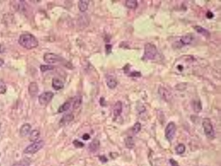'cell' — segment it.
<instances>
[{
    "label": "cell",
    "instance_id": "d4e9b609",
    "mask_svg": "<svg viewBox=\"0 0 221 166\" xmlns=\"http://www.w3.org/2000/svg\"><path fill=\"white\" fill-rule=\"evenodd\" d=\"M30 161L28 159H23L13 164L12 166H29Z\"/></svg>",
    "mask_w": 221,
    "mask_h": 166
},
{
    "label": "cell",
    "instance_id": "1f68e13d",
    "mask_svg": "<svg viewBox=\"0 0 221 166\" xmlns=\"http://www.w3.org/2000/svg\"><path fill=\"white\" fill-rule=\"evenodd\" d=\"M131 76H133V77H138V76H140L141 74L140 73H139V72H137V71H134L133 73H131Z\"/></svg>",
    "mask_w": 221,
    "mask_h": 166
},
{
    "label": "cell",
    "instance_id": "836d02e7",
    "mask_svg": "<svg viewBox=\"0 0 221 166\" xmlns=\"http://www.w3.org/2000/svg\"><path fill=\"white\" fill-rule=\"evenodd\" d=\"M82 138L84 139V140L87 141V140H88V139L90 138V136H89L88 134H85L83 135Z\"/></svg>",
    "mask_w": 221,
    "mask_h": 166
},
{
    "label": "cell",
    "instance_id": "ba28073f",
    "mask_svg": "<svg viewBox=\"0 0 221 166\" xmlns=\"http://www.w3.org/2000/svg\"><path fill=\"white\" fill-rule=\"evenodd\" d=\"M158 93L159 95L161 96V98L163 99L164 100L169 102L171 100V93L167 90V89H165V87H160L158 89Z\"/></svg>",
    "mask_w": 221,
    "mask_h": 166
},
{
    "label": "cell",
    "instance_id": "8fae6325",
    "mask_svg": "<svg viewBox=\"0 0 221 166\" xmlns=\"http://www.w3.org/2000/svg\"><path fill=\"white\" fill-rule=\"evenodd\" d=\"M38 85L36 83H30L29 86H28V92H29L30 96L31 97H35L38 93Z\"/></svg>",
    "mask_w": 221,
    "mask_h": 166
},
{
    "label": "cell",
    "instance_id": "d6a6232c",
    "mask_svg": "<svg viewBox=\"0 0 221 166\" xmlns=\"http://www.w3.org/2000/svg\"><path fill=\"white\" fill-rule=\"evenodd\" d=\"M111 48H112V46L111 45H106V52H107V53H109L110 52V51H111Z\"/></svg>",
    "mask_w": 221,
    "mask_h": 166
},
{
    "label": "cell",
    "instance_id": "3957f363",
    "mask_svg": "<svg viewBox=\"0 0 221 166\" xmlns=\"http://www.w3.org/2000/svg\"><path fill=\"white\" fill-rule=\"evenodd\" d=\"M203 127L207 138L209 139H214L215 137V131L211 120L209 118H205L203 120Z\"/></svg>",
    "mask_w": 221,
    "mask_h": 166
},
{
    "label": "cell",
    "instance_id": "9a60e30c",
    "mask_svg": "<svg viewBox=\"0 0 221 166\" xmlns=\"http://www.w3.org/2000/svg\"><path fill=\"white\" fill-rule=\"evenodd\" d=\"M52 87L55 90H60L64 87V83L58 78H53L52 81Z\"/></svg>",
    "mask_w": 221,
    "mask_h": 166
},
{
    "label": "cell",
    "instance_id": "ffe728a7",
    "mask_svg": "<svg viewBox=\"0 0 221 166\" xmlns=\"http://www.w3.org/2000/svg\"><path fill=\"white\" fill-rule=\"evenodd\" d=\"M39 135H40V132H39L38 130H37V129L33 130L31 132H30V135H29L30 141L35 142V141L39 138Z\"/></svg>",
    "mask_w": 221,
    "mask_h": 166
},
{
    "label": "cell",
    "instance_id": "7402d4cb",
    "mask_svg": "<svg viewBox=\"0 0 221 166\" xmlns=\"http://www.w3.org/2000/svg\"><path fill=\"white\" fill-rule=\"evenodd\" d=\"M82 104V97L78 96H76L75 98H74L73 102V107L74 109H76L79 107Z\"/></svg>",
    "mask_w": 221,
    "mask_h": 166
},
{
    "label": "cell",
    "instance_id": "e575fe53",
    "mask_svg": "<svg viewBox=\"0 0 221 166\" xmlns=\"http://www.w3.org/2000/svg\"><path fill=\"white\" fill-rule=\"evenodd\" d=\"M100 159L101 160V161H102V162H104V163H105V162H107V161H108L107 159H106V158L104 156H100Z\"/></svg>",
    "mask_w": 221,
    "mask_h": 166
},
{
    "label": "cell",
    "instance_id": "44dd1931",
    "mask_svg": "<svg viewBox=\"0 0 221 166\" xmlns=\"http://www.w3.org/2000/svg\"><path fill=\"white\" fill-rule=\"evenodd\" d=\"M126 6L130 9H135L138 6V1L136 0H129L126 1Z\"/></svg>",
    "mask_w": 221,
    "mask_h": 166
},
{
    "label": "cell",
    "instance_id": "74e56055",
    "mask_svg": "<svg viewBox=\"0 0 221 166\" xmlns=\"http://www.w3.org/2000/svg\"><path fill=\"white\" fill-rule=\"evenodd\" d=\"M4 47H2V46H1V45H0V53L3 52V51H4Z\"/></svg>",
    "mask_w": 221,
    "mask_h": 166
},
{
    "label": "cell",
    "instance_id": "cb8c5ba5",
    "mask_svg": "<svg viewBox=\"0 0 221 166\" xmlns=\"http://www.w3.org/2000/svg\"><path fill=\"white\" fill-rule=\"evenodd\" d=\"M193 109L196 112L198 113L202 110V105L200 100L194 101L193 102Z\"/></svg>",
    "mask_w": 221,
    "mask_h": 166
},
{
    "label": "cell",
    "instance_id": "d590c367",
    "mask_svg": "<svg viewBox=\"0 0 221 166\" xmlns=\"http://www.w3.org/2000/svg\"><path fill=\"white\" fill-rule=\"evenodd\" d=\"M207 17L208 18H212L213 17H214V14H213L211 12H210V11H209V12L207 13Z\"/></svg>",
    "mask_w": 221,
    "mask_h": 166
},
{
    "label": "cell",
    "instance_id": "4fadbf2b",
    "mask_svg": "<svg viewBox=\"0 0 221 166\" xmlns=\"http://www.w3.org/2000/svg\"><path fill=\"white\" fill-rule=\"evenodd\" d=\"M30 129H31V125L28 123H26L24 124L22 127H21L20 130V134L21 135V136L24 137L26 136H27L28 134H29Z\"/></svg>",
    "mask_w": 221,
    "mask_h": 166
},
{
    "label": "cell",
    "instance_id": "83f0119b",
    "mask_svg": "<svg viewBox=\"0 0 221 166\" xmlns=\"http://www.w3.org/2000/svg\"><path fill=\"white\" fill-rule=\"evenodd\" d=\"M6 85L4 82L0 80V94H4L6 92Z\"/></svg>",
    "mask_w": 221,
    "mask_h": 166
},
{
    "label": "cell",
    "instance_id": "2e32d148",
    "mask_svg": "<svg viewBox=\"0 0 221 166\" xmlns=\"http://www.w3.org/2000/svg\"><path fill=\"white\" fill-rule=\"evenodd\" d=\"M100 141L98 139H95L92 142L89 144V149L91 152H96L98 151L99 148H100Z\"/></svg>",
    "mask_w": 221,
    "mask_h": 166
},
{
    "label": "cell",
    "instance_id": "603a6c76",
    "mask_svg": "<svg viewBox=\"0 0 221 166\" xmlns=\"http://www.w3.org/2000/svg\"><path fill=\"white\" fill-rule=\"evenodd\" d=\"M70 107V102H64L62 105L60 107V108L58 109V112L59 113H62V112H66V111L68 110Z\"/></svg>",
    "mask_w": 221,
    "mask_h": 166
},
{
    "label": "cell",
    "instance_id": "5b68a950",
    "mask_svg": "<svg viewBox=\"0 0 221 166\" xmlns=\"http://www.w3.org/2000/svg\"><path fill=\"white\" fill-rule=\"evenodd\" d=\"M44 60L48 64H55V63L59 62H64V59L60 55L55 54V53H47L44 55Z\"/></svg>",
    "mask_w": 221,
    "mask_h": 166
},
{
    "label": "cell",
    "instance_id": "e0dca14e",
    "mask_svg": "<svg viewBox=\"0 0 221 166\" xmlns=\"http://www.w3.org/2000/svg\"><path fill=\"white\" fill-rule=\"evenodd\" d=\"M89 4V1H85V0H82V1H80L79 2H78V8H79V10L82 13L85 12V11L88 9Z\"/></svg>",
    "mask_w": 221,
    "mask_h": 166
},
{
    "label": "cell",
    "instance_id": "277c9868",
    "mask_svg": "<svg viewBox=\"0 0 221 166\" xmlns=\"http://www.w3.org/2000/svg\"><path fill=\"white\" fill-rule=\"evenodd\" d=\"M44 145L45 143L44 141H35V142L33 143L32 144H30L28 146L26 147L25 150H24V153L30 154H35L38 151H39V150L44 146Z\"/></svg>",
    "mask_w": 221,
    "mask_h": 166
},
{
    "label": "cell",
    "instance_id": "7c38bea8",
    "mask_svg": "<svg viewBox=\"0 0 221 166\" xmlns=\"http://www.w3.org/2000/svg\"><path fill=\"white\" fill-rule=\"evenodd\" d=\"M106 85H107L108 88L113 89L117 87L118 82L113 76H108L107 77H106Z\"/></svg>",
    "mask_w": 221,
    "mask_h": 166
},
{
    "label": "cell",
    "instance_id": "8d00e7d4",
    "mask_svg": "<svg viewBox=\"0 0 221 166\" xmlns=\"http://www.w3.org/2000/svg\"><path fill=\"white\" fill-rule=\"evenodd\" d=\"M4 63V61L3 59L0 58V67H1V66L3 65Z\"/></svg>",
    "mask_w": 221,
    "mask_h": 166
},
{
    "label": "cell",
    "instance_id": "4dcf8cb0",
    "mask_svg": "<svg viewBox=\"0 0 221 166\" xmlns=\"http://www.w3.org/2000/svg\"><path fill=\"white\" fill-rule=\"evenodd\" d=\"M169 163H170L171 166H179V164L176 161H175L174 159H171L169 160Z\"/></svg>",
    "mask_w": 221,
    "mask_h": 166
},
{
    "label": "cell",
    "instance_id": "f1b7e54d",
    "mask_svg": "<svg viewBox=\"0 0 221 166\" xmlns=\"http://www.w3.org/2000/svg\"><path fill=\"white\" fill-rule=\"evenodd\" d=\"M54 69V66L51 65H41L40 66V70L42 72H45L47 71L53 70Z\"/></svg>",
    "mask_w": 221,
    "mask_h": 166
},
{
    "label": "cell",
    "instance_id": "4316f807",
    "mask_svg": "<svg viewBox=\"0 0 221 166\" xmlns=\"http://www.w3.org/2000/svg\"><path fill=\"white\" fill-rule=\"evenodd\" d=\"M141 127H142V126H141V124L140 123H138V122H137V123L135 124L134 125H133V127L132 128L133 133L134 134H137L140 131Z\"/></svg>",
    "mask_w": 221,
    "mask_h": 166
},
{
    "label": "cell",
    "instance_id": "6da1fadb",
    "mask_svg": "<svg viewBox=\"0 0 221 166\" xmlns=\"http://www.w3.org/2000/svg\"><path fill=\"white\" fill-rule=\"evenodd\" d=\"M19 44L26 49H35L38 46V41L35 36L30 33L22 34L19 38Z\"/></svg>",
    "mask_w": 221,
    "mask_h": 166
},
{
    "label": "cell",
    "instance_id": "7a4b0ae2",
    "mask_svg": "<svg viewBox=\"0 0 221 166\" xmlns=\"http://www.w3.org/2000/svg\"><path fill=\"white\" fill-rule=\"evenodd\" d=\"M158 54V49L153 44L146 43L144 46V58L145 60H154Z\"/></svg>",
    "mask_w": 221,
    "mask_h": 166
},
{
    "label": "cell",
    "instance_id": "484cf974",
    "mask_svg": "<svg viewBox=\"0 0 221 166\" xmlns=\"http://www.w3.org/2000/svg\"><path fill=\"white\" fill-rule=\"evenodd\" d=\"M185 150H186V148L185 146H184V145L180 143L179 144L178 146L176 148V153L179 154V155H180V154H182L184 153V152H185Z\"/></svg>",
    "mask_w": 221,
    "mask_h": 166
},
{
    "label": "cell",
    "instance_id": "5bb4252c",
    "mask_svg": "<svg viewBox=\"0 0 221 166\" xmlns=\"http://www.w3.org/2000/svg\"><path fill=\"white\" fill-rule=\"evenodd\" d=\"M122 112V103L120 101H118L115 104L113 107V115L115 118H117L120 115Z\"/></svg>",
    "mask_w": 221,
    "mask_h": 166
},
{
    "label": "cell",
    "instance_id": "9c48e42d",
    "mask_svg": "<svg viewBox=\"0 0 221 166\" xmlns=\"http://www.w3.org/2000/svg\"><path fill=\"white\" fill-rule=\"evenodd\" d=\"M74 119V116L73 114H66L62 116L60 121V126H65L67 124L70 123Z\"/></svg>",
    "mask_w": 221,
    "mask_h": 166
},
{
    "label": "cell",
    "instance_id": "30bf717a",
    "mask_svg": "<svg viewBox=\"0 0 221 166\" xmlns=\"http://www.w3.org/2000/svg\"><path fill=\"white\" fill-rule=\"evenodd\" d=\"M194 40V36L191 34H189L182 36L180 39V44L181 46H186L190 45Z\"/></svg>",
    "mask_w": 221,
    "mask_h": 166
},
{
    "label": "cell",
    "instance_id": "8992f818",
    "mask_svg": "<svg viewBox=\"0 0 221 166\" xmlns=\"http://www.w3.org/2000/svg\"><path fill=\"white\" fill-rule=\"evenodd\" d=\"M176 131V125L173 122H170L165 129V137L167 141H171L174 138Z\"/></svg>",
    "mask_w": 221,
    "mask_h": 166
},
{
    "label": "cell",
    "instance_id": "52a82bcc",
    "mask_svg": "<svg viewBox=\"0 0 221 166\" xmlns=\"http://www.w3.org/2000/svg\"><path fill=\"white\" fill-rule=\"evenodd\" d=\"M53 96H54V94H53V92H51V91H46V92L42 93L39 96V98H38L39 104L43 106L46 105L52 100Z\"/></svg>",
    "mask_w": 221,
    "mask_h": 166
},
{
    "label": "cell",
    "instance_id": "d6986e66",
    "mask_svg": "<svg viewBox=\"0 0 221 166\" xmlns=\"http://www.w3.org/2000/svg\"><path fill=\"white\" fill-rule=\"evenodd\" d=\"M125 143L126 147L129 149H133L135 147L134 140L131 136H128L125 138Z\"/></svg>",
    "mask_w": 221,
    "mask_h": 166
},
{
    "label": "cell",
    "instance_id": "f546056e",
    "mask_svg": "<svg viewBox=\"0 0 221 166\" xmlns=\"http://www.w3.org/2000/svg\"><path fill=\"white\" fill-rule=\"evenodd\" d=\"M73 145L75 146L76 148H82V147H84V143H82L80 142V141H77V140H75L73 141Z\"/></svg>",
    "mask_w": 221,
    "mask_h": 166
},
{
    "label": "cell",
    "instance_id": "ac0fdd59",
    "mask_svg": "<svg viewBox=\"0 0 221 166\" xmlns=\"http://www.w3.org/2000/svg\"><path fill=\"white\" fill-rule=\"evenodd\" d=\"M194 29L196 30V32H197V33L201 34L202 35L205 36V37H209V36H210V33H209V32L208 31V30L205 29V28L202 27V26H196L195 27H194Z\"/></svg>",
    "mask_w": 221,
    "mask_h": 166
}]
</instances>
